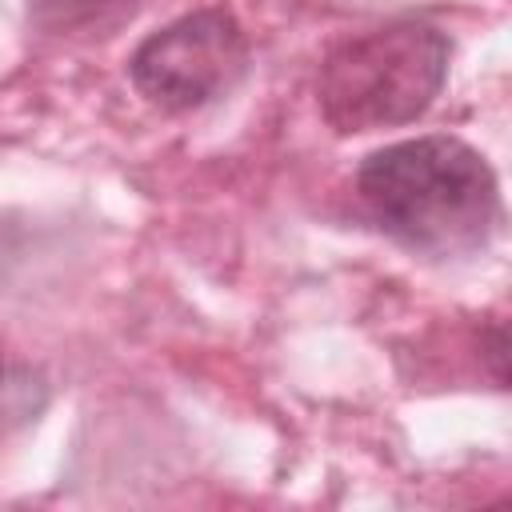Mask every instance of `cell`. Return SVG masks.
Returning a JSON list of instances; mask_svg holds the SVG:
<instances>
[{
  "mask_svg": "<svg viewBox=\"0 0 512 512\" xmlns=\"http://www.w3.org/2000/svg\"><path fill=\"white\" fill-rule=\"evenodd\" d=\"M248 68V40L224 8H200L152 32L132 52V84L168 112L224 96Z\"/></svg>",
  "mask_w": 512,
  "mask_h": 512,
  "instance_id": "3957f363",
  "label": "cell"
},
{
  "mask_svg": "<svg viewBox=\"0 0 512 512\" xmlns=\"http://www.w3.org/2000/svg\"><path fill=\"white\" fill-rule=\"evenodd\" d=\"M448 76V40L432 24L400 20L344 40L320 68V108L336 132L408 124Z\"/></svg>",
  "mask_w": 512,
  "mask_h": 512,
  "instance_id": "7a4b0ae2",
  "label": "cell"
},
{
  "mask_svg": "<svg viewBox=\"0 0 512 512\" xmlns=\"http://www.w3.org/2000/svg\"><path fill=\"white\" fill-rule=\"evenodd\" d=\"M32 4L40 24L72 32V28H104L124 12H132L136 0H32Z\"/></svg>",
  "mask_w": 512,
  "mask_h": 512,
  "instance_id": "277c9868",
  "label": "cell"
},
{
  "mask_svg": "<svg viewBox=\"0 0 512 512\" xmlns=\"http://www.w3.org/2000/svg\"><path fill=\"white\" fill-rule=\"evenodd\" d=\"M356 188L376 224L424 256L476 252L500 220L488 160L456 136H416L372 152Z\"/></svg>",
  "mask_w": 512,
  "mask_h": 512,
  "instance_id": "6da1fadb",
  "label": "cell"
}]
</instances>
